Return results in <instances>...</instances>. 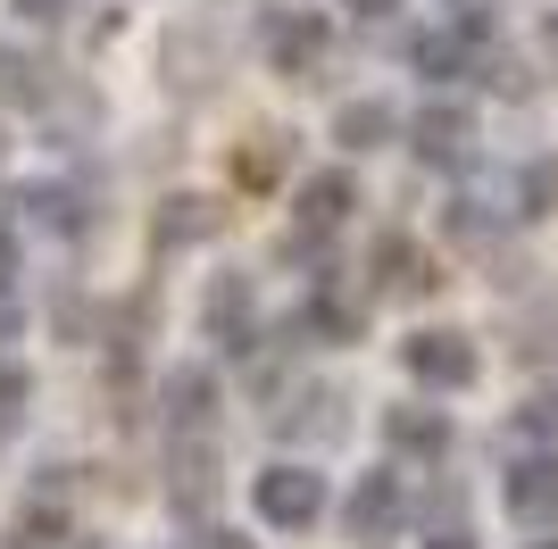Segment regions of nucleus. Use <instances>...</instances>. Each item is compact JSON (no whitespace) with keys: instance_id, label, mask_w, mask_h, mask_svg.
<instances>
[{"instance_id":"8","label":"nucleus","mask_w":558,"mask_h":549,"mask_svg":"<svg viewBox=\"0 0 558 549\" xmlns=\"http://www.w3.org/2000/svg\"><path fill=\"white\" fill-rule=\"evenodd\" d=\"M201 317H209V333H217L226 358H251L258 350V333H251V274H217L209 300H201Z\"/></svg>"},{"instance_id":"3","label":"nucleus","mask_w":558,"mask_h":549,"mask_svg":"<svg viewBox=\"0 0 558 549\" xmlns=\"http://www.w3.org/2000/svg\"><path fill=\"white\" fill-rule=\"evenodd\" d=\"M500 500H509V516L525 533H558V457L534 450V457H517L509 483H500Z\"/></svg>"},{"instance_id":"31","label":"nucleus","mask_w":558,"mask_h":549,"mask_svg":"<svg viewBox=\"0 0 558 549\" xmlns=\"http://www.w3.org/2000/svg\"><path fill=\"white\" fill-rule=\"evenodd\" d=\"M525 549H558V541H525Z\"/></svg>"},{"instance_id":"28","label":"nucleus","mask_w":558,"mask_h":549,"mask_svg":"<svg viewBox=\"0 0 558 549\" xmlns=\"http://www.w3.org/2000/svg\"><path fill=\"white\" fill-rule=\"evenodd\" d=\"M342 9H359V17H392L400 0H342Z\"/></svg>"},{"instance_id":"5","label":"nucleus","mask_w":558,"mask_h":549,"mask_svg":"<svg viewBox=\"0 0 558 549\" xmlns=\"http://www.w3.org/2000/svg\"><path fill=\"white\" fill-rule=\"evenodd\" d=\"M409 150H417L425 167H466V150H475V117H466L459 100H425V109L409 117Z\"/></svg>"},{"instance_id":"17","label":"nucleus","mask_w":558,"mask_h":549,"mask_svg":"<svg viewBox=\"0 0 558 549\" xmlns=\"http://www.w3.org/2000/svg\"><path fill=\"white\" fill-rule=\"evenodd\" d=\"M333 408H342L333 391H292V400L276 408V434H292V441H301V434H342V416H333Z\"/></svg>"},{"instance_id":"26","label":"nucleus","mask_w":558,"mask_h":549,"mask_svg":"<svg viewBox=\"0 0 558 549\" xmlns=\"http://www.w3.org/2000/svg\"><path fill=\"white\" fill-rule=\"evenodd\" d=\"M17 17L25 25H59V17H68V0H17Z\"/></svg>"},{"instance_id":"7","label":"nucleus","mask_w":558,"mask_h":549,"mask_svg":"<svg viewBox=\"0 0 558 549\" xmlns=\"http://www.w3.org/2000/svg\"><path fill=\"white\" fill-rule=\"evenodd\" d=\"M367 274H375V292H384V300H425V292H434V267H425V251L409 242V233H375Z\"/></svg>"},{"instance_id":"15","label":"nucleus","mask_w":558,"mask_h":549,"mask_svg":"<svg viewBox=\"0 0 558 549\" xmlns=\"http://www.w3.org/2000/svg\"><path fill=\"white\" fill-rule=\"evenodd\" d=\"M68 541V508H59V491L50 500H25L17 516H9V533H0V549H59Z\"/></svg>"},{"instance_id":"14","label":"nucleus","mask_w":558,"mask_h":549,"mask_svg":"<svg viewBox=\"0 0 558 549\" xmlns=\"http://www.w3.org/2000/svg\"><path fill=\"white\" fill-rule=\"evenodd\" d=\"M392 134H400L392 100H342V109H333V142H342V150H384Z\"/></svg>"},{"instance_id":"11","label":"nucleus","mask_w":558,"mask_h":549,"mask_svg":"<svg viewBox=\"0 0 558 549\" xmlns=\"http://www.w3.org/2000/svg\"><path fill=\"white\" fill-rule=\"evenodd\" d=\"M159 400H167V425L175 434H209V416H217V375L209 366H175L159 383Z\"/></svg>"},{"instance_id":"29","label":"nucleus","mask_w":558,"mask_h":549,"mask_svg":"<svg viewBox=\"0 0 558 549\" xmlns=\"http://www.w3.org/2000/svg\"><path fill=\"white\" fill-rule=\"evenodd\" d=\"M425 549H475V541H466V533H434Z\"/></svg>"},{"instance_id":"30","label":"nucleus","mask_w":558,"mask_h":549,"mask_svg":"<svg viewBox=\"0 0 558 549\" xmlns=\"http://www.w3.org/2000/svg\"><path fill=\"white\" fill-rule=\"evenodd\" d=\"M542 42H550V59H558V9H550V25H542Z\"/></svg>"},{"instance_id":"32","label":"nucleus","mask_w":558,"mask_h":549,"mask_svg":"<svg viewBox=\"0 0 558 549\" xmlns=\"http://www.w3.org/2000/svg\"><path fill=\"white\" fill-rule=\"evenodd\" d=\"M84 549H109V541H84Z\"/></svg>"},{"instance_id":"19","label":"nucleus","mask_w":558,"mask_h":549,"mask_svg":"<svg viewBox=\"0 0 558 549\" xmlns=\"http://www.w3.org/2000/svg\"><path fill=\"white\" fill-rule=\"evenodd\" d=\"M283 159H292L283 134H251V150H233V183H242V192H267V183L283 175Z\"/></svg>"},{"instance_id":"23","label":"nucleus","mask_w":558,"mask_h":549,"mask_svg":"<svg viewBox=\"0 0 558 549\" xmlns=\"http://www.w3.org/2000/svg\"><path fill=\"white\" fill-rule=\"evenodd\" d=\"M25 391H34V383H25V366L9 358V350H0V425H9V416L25 408Z\"/></svg>"},{"instance_id":"10","label":"nucleus","mask_w":558,"mask_h":549,"mask_svg":"<svg viewBox=\"0 0 558 549\" xmlns=\"http://www.w3.org/2000/svg\"><path fill=\"white\" fill-rule=\"evenodd\" d=\"M350 208H359V183L342 175V167H326V175L301 183V242H326L333 225H342Z\"/></svg>"},{"instance_id":"20","label":"nucleus","mask_w":558,"mask_h":549,"mask_svg":"<svg viewBox=\"0 0 558 549\" xmlns=\"http://www.w3.org/2000/svg\"><path fill=\"white\" fill-rule=\"evenodd\" d=\"M43 68H34V59H25V50H9L0 42V109H43Z\"/></svg>"},{"instance_id":"18","label":"nucleus","mask_w":558,"mask_h":549,"mask_svg":"<svg viewBox=\"0 0 558 549\" xmlns=\"http://www.w3.org/2000/svg\"><path fill=\"white\" fill-rule=\"evenodd\" d=\"M409 59H417V75H434V84H450V75H466V59H475V42H459V34H417L409 42Z\"/></svg>"},{"instance_id":"12","label":"nucleus","mask_w":558,"mask_h":549,"mask_svg":"<svg viewBox=\"0 0 558 549\" xmlns=\"http://www.w3.org/2000/svg\"><path fill=\"white\" fill-rule=\"evenodd\" d=\"M342 525L359 533V541H375V533H392V525H400V475H367L359 491H350Z\"/></svg>"},{"instance_id":"9","label":"nucleus","mask_w":558,"mask_h":549,"mask_svg":"<svg viewBox=\"0 0 558 549\" xmlns=\"http://www.w3.org/2000/svg\"><path fill=\"white\" fill-rule=\"evenodd\" d=\"M159 251H184V242H209V233H226V200H209V192H175V200H159Z\"/></svg>"},{"instance_id":"4","label":"nucleus","mask_w":558,"mask_h":549,"mask_svg":"<svg viewBox=\"0 0 558 549\" xmlns=\"http://www.w3.org/2000/svg\"><path fill=\"white\" fill-rule=\"evenodd\" d=\"M400 366H409L417 383H434V391H466L484 358H475L466 333H409V342H400Z\"/></svg>"},{"instance_id":"22","label":"nucleus","mask_w":558,"mask_h":549,"mask_svg":"<svg viewBox=\"0 0 558 549\" xmlns=\"http://www.w3.org/2000/svg\"><path fill=\"white\" fill-rule=\"evenodd\" d=\"M517 434H525V441H558V391L525 400V416H517Z\"/></svg>"},{"instance_id":"25","label":"nucleus","mask_w":558,"mask_h":549,"mask_svg":"<svg viewBox=\"0 0 558 549\" xmlns=\"http://www.w3.org/2000/svg\"><path fill=\"white\" fill-rule=\"evenodd\" d=\"M175 549H251V541H242V533H217V525H201L192 541H175Z\"/></svg>"},{"instance_id":"6","label":"nucleus","mask_w":558,"mask_h":549,"mask_svg":"<svg viewBox=\"0 0 558 549\" xmlns=\"http://www.w3.org/2000/svg\"><path fill=\"white\" fill-rule=\"evenodd\" d=\"M167 500H175V516H209L217 508V450L201 434H184L175 457H167Z\"/></svg>"},{"instance_id":"13","label":"nucleus","mask_w":558,"mask_h":549,"mask_svg":"<svg viewBox=\"0 0 558 549\" xmlns=\"http://www.w3.org/2000/svg\"><path fill=\"white\" fill-rule=\"evenodd\" d=\"M384 441H392L400 457H442L450 450V416L442 408H392L384 416Z\"/></svg>"},{"instance_id":"24","label":"nucleus","mask_w":558,"mask_h":549,"mask_svg":"<svg viewBox=\"0 0 558 549\" xmlns=\"http://www.w3.org/2000/svg\"><path fill=\"white\" fill-rule=\"evenodd\" d=\"M17 333H25V308H17V292H9V283H0V350L17 342Z\"/></svg>"},{"instance_id":"16","label":"nucleus","mask_w":558,"mask_h":549,"mask_svg":"<svg viewBox=\"0 0 558 549\" xmlns=\"http://www.w3.org/2000/svg\"><path fill=\"white\" fill-rule=\"evenodd\" d=\"M17 208L50 233H84V192H75V183H25Z\"/></svg>"},{"instance_id":"21","label":"nucleus","mask_w":558,"mask_h":549,"mask_svg":"<svg viewBox=\"0 0 558 549\" xmlns=\"http://www.w3.org/2000/svg\"><path fill=\"white\" fill-rule=\"evenodd\" d=\"M209 68H217L209 34H175V42H167V84L184 75V91H209Z\"/></svg>"},{"instance_id":"27","label":"nucleus","mask_w":558,"mask_h":549,"mask_svg":"<svg viewBox=\"0 0 558 549\" xmlns=\"http://www.w3.org/2000/svg\"><path fill=\"white\" fill-rule=\"evenodd\" d=\"M17 274V233H9V217H0V283Z\"/></svg>"},{"instance_id":"1","label":"nucleus","mask_w":558,"mask_h":549,"mask_svg":"<svg viewBox=\"0 0 558 549\" xmlns=\"http://www.w3.org/2000/svg\"><path fill=\"white\" fill-rule=\"evenodd\" d=\"M251 508H258V525H276V533H308L326 516V475L301 466V457H283V466H267L251 483Z\"/></svg>"},{"instance_id":"2","label":"nucleus","mask_w":558,"mask_h":549,"mask_svg":"<svg viewBox=\"0 0 558 549\" xmlns=\"http://www.w3.org/2000/svg\"><path fill=\"white\" fill-rule=\"evenodd\" d=\"M326 42H333V25L317 9H276L267 17V68L292 75V84H308V68L326 59Z\"/></svg>"}]
</instances>
